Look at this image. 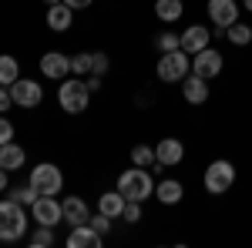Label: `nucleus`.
Instances as JSON below:
<instances>
[{
  "mask_svg": "<svg viewBox=\"0 0 252 248\" xmlns=\"http://www.w3.org/2000/svg\"><path fill=\"white\" fill-rule=\"evenodd\" d=\"M118 191L128 198V201H145V198H152V191H155V181H152V171L148 168H128V171H121L118 178Z\"/></svg>",
  "mask_w": 252,
  "mask_h": 248,
  "instance_id": "obj_1",
  "label": "nucleus"
},
{
  "mask_svg": "<svg viewBox=\"0 0 252 248\" xmlns=\"http://www.w3.org/2000/svg\"><path fill=\"white\" fill-rule=\"evenodd\" d=\"M88 101H91L88 81H78V77H64V81H61L58 104L67 114H84V111H88Z\"/></svg>",
  "mask_w": 252,
  "mask_h": 248,
  "instance_id": "obj_2",
  "label": "nucleus"
},
{
  "mask_svg": "<svg viewBox=\"0 0 252 248\" xmlns=\"http://www.w3.org/2000/svg\"><path fill=\"white\" fill-rule=\"evenodd\" d=\"M27 231V215L24 205H17L14 198L0 201V242H17Z\"/></svg>",
  "mask_w": 252,
  "mask_h": 248,
  "instance_id": "obj_3",
  "label": "nucleus"
},
{
  "mask_svg": "<svg viewBox=\"0 0 252 248\" xmlns=\"http://www.w3.org/2000/svg\"><path fill=\"white\" fill-rule=\"evenodd\" d=\"M192 74V57L178 47V51H165L161 60H158V77L165 84H175V81H185Z\"/></svg>",
  "mask_w": 252,
  "mask_h": 248,
  "instance_id": "obj_4",
  "label": "nucleus"
},
{
  "mask_svg": "<svg viewBox=\"0 0 252 248\" xmlns=\"http://www.w3.org/2000/svg\"><path fill=\"white\" fill-rule=\"evenodd\" d=\"M31 188L37 191V194H61V188H64V174L58 171V165L44 161V165H37V168L31 171Z\"/></svg>",
  "mask_w": 252,
  "mask_h": 248,
  "instance_id": "obj_5",
  "label": "nucleus"
},
{
  "mask_svg": "<svg viewBox=\"0 0 252 248\" xmlns=\"http://www.w3.org/2000/svg\"><path fill=\"white\" fill-rule=\"evenodd\" d=\"M232 181H235V165L225 161V158H219V161H212L205 168V188L212 191V194H225V191L232 188Z\"/></svg>",
  "mask_w": 252,
  "mask_h": 248,
  "instance_id": "obj_6",
  "label": "nucleus"
},
{
  "mask_svg": "<svg viewBox=\"0 0 252 248\" xmlns=\"http://www.w3.org/2000/svg\"><path fill=\"white\" fill-rule=\"evenodd\" d=\"M10 97H14V104H20V108H37L40 101H44V87H40L37 81L17 77L10 84Z\"/></svg>",
  "mask_w": 252,
  "mask_h": 248,
  "instance_id": "obj_7",
  "label": "nucleus"
},
{
  "mask_svg": "<svg viewBox=\"0 0 252 248\" xmlns=\"http://www.w3.org/2000/svg\"><path fill=\"white\" fill-rule=\"evenodd\" d=\"M61 218H64V205H61L54 194H40L37 201H34V221L37 225L54 228V225H61Z\"/></svg>",
  "mask_w": 252,
  "mask_h": 248,
  "instance_id": "obj_8",
  "label": "nucleus"
},
{
  "mask_svg": "<svg viewBox=\"0 0 252 248\" xmlns=\"http://www.w3.org/2000/svg\"><path fill=\"white\" fill-rule=\"evenodd\" d=\"M192 74L205 77V81L219 77V74H222V54H219V51H212V47H205V51L192 54Z\"/></svg>",
  "mask_w": 252,
  "mask_h": 248,
  "instance_id": "obj_9",
  "label": "nucleus"
},
{
  "mask_svg": "<svg viewBox=\"0 0 252 248\" xmlns=\"http://www.w3.org/2000/svg\"><path fill=\"white\" fill-rule=\"evenodd\" d=\"M40 71H44V77L64 81V77L71 74V57H67V54H61V51H47V54L40 57Z\"/></svg>",
  "mask_w": 252,
  "mask_h": 248,
  "instance_id": "obj_10",
  "label": "nucleus"
},
{
  "mask_svg": "<svg viewBox=\"0 0 252 248\" xmlns=\"http://www.w3.org/2000/svg\"><path fill=\"white\" fill-rule=\"evenodd\" d=\"M209 17L215 20V27H232L239 20V7L235 0H209Z\"/></svg>",
  "mask_w": 252,
  "mask_h": 248,
  "instance_id": "obj_11",
  "label": "nucleus"
},
{
  "mask_svg": "<svg viewBox=\"0 0 252 248\" xmlns=\"http://www.w3.org/2000/svg\"><path fill=\"white\" fill-rule=\"evenodd\" d=\"M209 40H212V34H209L202 24H192V27L182 34V51L192 57V54H198V51H205V47H209Z\"/></svg>",
  "mask_w": 252,
  "mask_h": 248,
  "instance_id": "obj_12",
  "label": "nucleus"
},
{
  "mask_svg": "<svg viewBox=\"0 0 252 248\" xmlns=\"http://www.w3.org/2000/svg\"><path fill=\"white\" fill-rule=\"evenodd\" d=\"M155 158L165 165V168H172V165H178V161L185 158V144H182L178 138H165V141L155 144Z\"/></svg>",
  "mask_w": 252,
  "mask_h": 248,
  "instance_id": "obj_13",
  "label": "nucleus"
},
{
  "mask_svg": "<svg viewBox=\"0 0 252 248\" xmlns=\"http://www.w3.org/2000/svg\"><path fill=\"white\" fill-rule=\"evenodd\" d=\"M182 94H185L189 104H205L209 101V81L198 77V74H189L182 81Z\"/></svg>",
  "mask_w": 252,
  "mask_h": 248,
  "instance_id": "obj_14",
  "label": "nucleus"
},
{
  "mask_svg": "<svg viewBox=\"0 0 252 248\" xmlns=\"http://www.w3.org/2000/svg\"><path fill=\"white\" fill-rule=\"evenodd\" d=\"M101 242H104V235H97L91 225H78L67 235V248H101Z\"/></svg>",
  "mask_w": 252,
  "mask_h": 248,
  "instance_id": "obj_15",
  "label": "nucleus"
},
{
  "mask_svg": "<svg viewBox=\"0 0 252 248\" xmlns=\"http://www.w3.org/2000/svg\"><path fill=\"white\" fill-rule=\"evenodd\" d=\"M71 24H74V7H67L64 0H61V3H54V7H47V27H51V30L64 34Z\"/></svg>",
  "mask_w": 252,
  "mask_h": 248,
  "instance_id": "obj_16",
  "label": "nucleus"
},
{
  "mask_svg": "<svg viewBox=\"0 0 252 248\" xmlns=\"http://www.w3.org/2000/svg\"><path fill=\"white\" fill-rule=\"evenodd\" d=\"M64 221H67L71 228L88 225V221H91V211H88V205H84L81 198H64Z\"/></svg>",
  "mask_w": 252,
  "mask_h": 248,
  "instance_id": "obj_17",
  "label": "nucleus"
},
{
  "mask_svg": "<svg viewBox=\"0 0 252 248\" xmlns=\"http://www.w3.org/2000/svg\"><path fill=\"white\" fill-rule=\"evenodd\" d=\"M125 205H128V198H125L121 191H108V194H101V198H97V211H101V215H108V218H121Z\"/></svg>",
  "mask_w": 252,
  "mask_h": 248,
  "instance_id": "obj_18",
  "label": "nucleus"
},
{
  "mask_svg": "<svg viewBox=\"0 0 252 248\" xmlns=\"http://www.w3.org/2000/svg\"><path fill=\"white\" fill-rule=\"evenodd\" d=\"M24 161H27V154H24V148H20V144H14V141L0 144V168H7V171H17Z\"/></svg>",
  "mask_w": 252,
  "mask_h": 248,
  "instance_id": "obj_19",
  "label": "nucleus"
},
{
  "mask_svg": "<svg viewBox=\"0 0 252 248\" xmlns=\"http://www.w3.org/2000/svg\"><path fill=\"white\" fill-rule=\"evenodd\" d=\"M155 194L161 205H178L182 201V194H185V188H182V181H172V178H165V181H158L155 185Z\"/></svg>",
  "mask_w": 252,
  "mask_h": 248,
  "instance_id": "obj_20",
  "label": "nucleus"
},
{
  "mask_svg": "<svg viewBox=\"0 0 252 248\" xmlns=\"http://www.w3.org/2000/svg\"><path fill=\"white\" fill-rule=\"evenodd\" d=\"M155 14H158V20L175 24V20L185 14V7H182V0H155Z\"/></svg>",
  "mask_w": 252,
  "mask_h": 248,
  "instance_id": "obj_21",
  "label": "nucleus"
},
{
  "mask_svg": "<svg viewBox=\"0 0 252 248\" xmlns=\"http://www.w3.org/2000/svg\"><path fill=\"white\" fill-rule=\"evenodd\" d=\"M17 77H20V64H17V57H10V54H0V84H3V87H10Z\"/></svg>",
  "mask_w": 252,
  "mask_h": 248,
  "instance_id": "obj_22",
  "label": "nucleus"
},
{
  "mask_svg": "<svg viewBox=\"0 0 252 248\" xmlns=\"http://www.w3.org/2000/svg\"><path fill=\"white\" fill-rule=\"evenodd\" d=\"M131 161H135L138 168H152L158 158H155V148H148V144H135L131 148Z\"/></svg>",
  "mask_w": 252,
  "mask_h": 248,
  "instance_id": "obj_23",
  "label": "nucleus"
},
{
  "mask_svg": "<svg viewBox=\"0 0 252 248\" xmlns=\"http://www.w3.org/2000/svg\"><path fill=\"white\" fill-rule=\"evenodd\" d=\"M225 37L232 40L235 47H246V44H249V40H252V30H249V27H246V24H239V20H235L232 27H225Z\"/></svg>",
  "mask_w": 252,
  "mask_h": 248,
  "instance_id": "obj_24",
  "label": "nucleus"
},
{
  "mask_svg": "<svg viewBox=\"0 0 252 248\" xmlns=\"http://www.w3.org/2000/svg\"><path fill=\"white\" fill-rule=\"evenodd\" d=\"M10 198H14L17 205H24V208H27V205L34 208V201H37L40 194H37V191H34V188H31V181H27L24 188H14V191H10Z\"/></svg>",
  "mask_w": 252,
  "mask_h": 248,
  "instance_id": "obj_25",
  "label": "nucleus"
},
{
  "mask_svg": "<svg viewBox=\"0 0 252 248\" xmlns=\"http://www.w3.org/2000/svg\"><path fill=\"white\" fill-rule=\"evenodd\" d=\"M31 245H34V248H51V245H54V228L37 225V231L31 235Z\"/></svg>",
  "mask_w": 252,
  "mask_h": 248,
  "instance_id": "obj_26",
  "label": "nucleus"
},
{
  "mask_svg": "<svg viewBox=\"0 0 252 248\" xmlns=\"http://www.w3.org/2000/svg\"><path fill=\"white\" fill-rule=\"evenodd\" d=\"M155 47L161 51V54H165V51H178V47H182V34H158Z\"/></svg>",
  "mask_w": 252,
  "mask_h": 248,
  "instance_id": "obj_27",
  "label": "nucleus"
},
{
  "mask_svg": "<svg viewBox=\"0 0 252 248\" xmlns=\"http://www.w3.org/2000/svg\"><path fill=\"white\" fill-rule=\"evenodd\" d=\"M121 221L138 225V221H141V201H128V205H125V211H121Z\"/></svg>",
  "mask_w": 252,
  "mask_h": 248,
  "instance_id": "obj_28",
  "label": "nucleus"
},
{
  "mask_svg": "<svg viewBox=\"0 0 252 248\" xmlns=\"http://www.w3.org/2000/svg\"><path fill=\"white\" fill-rule=\"evenodd\" d=\"M71 71L74 74H91V54H74L71 57Z\"/></svg>",
  "mask_w": 252,
  "mask_h": 248,
  "instance_id": "obj_29",
  "label": "nucleus"
},
{
  "mask_svg": "<svg viewBox=\"0 0 252 248\" xmlns=\"http://www.w3.org/2000/svg\"><path fill=\"white\" fill-rule=\"evenodd\" d=\"M104 71H108V54H104V51H94V54H91V74L104 77Z\"/></svg>",
  "mask_w": 252,
  "mask_h": 248,
  "instance_id": "obj_30",
  "label": "nucleus"
},
{
  "mask_svg": "<svg viewBox=\"0 0 252 248\" xmlns=\"http://www.w3.org/2000/svg\"><path fill=\"white\" fill-rule=\"evenodd\" d=\"M111 221H115V218H108V215H101V211H97V215L91 218V221H88V225H91V228H94L97 235H108V228H111Z\"/></svg>",
  "mask_w": 252,
  "mask_h": 248,
  "instance_id": "obj_31",
  "label": "nucleus"
},
{
  "mask_svg": "<svg viewBox=\"0 0 252 248\" xmlns=\"http://www.w3.org/2000/svg\"><path fill=\"white\" fill-rule=\"evenodd\" d=\"M7 141H14V124H10V117H0V144H7Z\"/></svg>",
  "mask_w": 252,
  "mask_h": 248,
  "instance_id": "obj_32",
  "label": "nucleus"
},
{
  "mask_svg": "<svg viewBox=\"0 0 252 248\" xmlns=\"http://www.w3.org/2000/svg\"><path fill=\"white\" fill-rule=\"evenodd\" d=\"M10 104H14V97H10V87H3V84H0V114H3Z\"/></svg>",
  "mask_w": 252,
  "mask_h": 248,
  "instance_id": "obj_33",
  "label": "nucleus"
},
{
  "mask_svg": "<svg viewBox=\"0 0 252 248\" xmlns=\"http://www.w3.org/2000/svg\"><path fill=\"white\" fill-rule=\"evenodd\" d=\"M88 91L94 94V91H101V74H91L88 77Z\"/></svg>",
  "mask_w": 252,
  "mask_h": 248,
  "instance_id": "obj_34",
  "label": "nucleus"
},
{
  "mask_svg": "<svg viewBox=\"0 0 252 248\" xmlns=\"http://www.w3.org/2000/svg\"><path fill=\"white\" fill-rule=\"evenodd\" d=\"M64 3H67V7H74V10H84V7H91L94 0H64Z\"/></svg>",
  "mask_w": 252,
  "mask_h": 248,
  "instance_id": "obj_35",
  "label": "nucleus"
},
{
  "mask_svg": "<svg viewBox=\"0 0 252 248\" xmlns=\"http://www.w3.org/2000/svg\"><path fill=\"white\" fill-rule=\"evenodd\" d=\"M7 188V168H0V191Z\"/></svg>",
  "mask_w": 252,
  "mask_h": 248,
  "instance_id": "obj_36",
  "label": "nucleus"
},
{
  "mask_svg": "<svg viewBox=\"0 0 252 248\" xmlns=\"http://www.w3.org/2000/svg\"><path fill=\"white\" fill-rule=\"evenodd\" d=\"M44 3H47V7H54V3H61V0H44Z\"/></svg>",
  "mask_w": 252,
  "mask_h": 248,
  "instance_id": "obj_37",
  "label": "nucleus"
},
{
  "mask_svg": "<svg viewBox=\"0 0 252 248\" xmlns=\"http://www.w3.org/2000/svg\"><path fill=\"white\" fill-rule=\"evenodd\" d=\"M242 3H246V10H252V0H242Z\"/></svg>",
  "mask_w": 252,
  "mask_h": 248,
  "instance_id": "obj_38",
  "label": "nucleus"
}]
</instances>
